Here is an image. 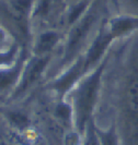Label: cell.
Returning a JSON list of instances; mask_svg holds the SVG:
<instances>
[{
    "label": "cell",
    "mask_w": 138,
    "mask_h": 145,
    "mask_svg": "<svg viewBox=\"0 0 138 145\" xmlns=\"http://www.w3.org/2000/svg\"><path fill=\"white\" fill-rule=\"evenodd\" d=\"M113 39H114V37L112 36V34L110 33L108 27H105V29L103 27L88 51L87 58L85 60V69H87L88 67H90L91 65H93L94 62H96L101 58L103 52L108 49L109 45L112 43Z\"/></svg>",
    "instance_id": "277c9868"
},
{
    "label": "cell",
    "mask_w": 138,
    "mask_h": 145,
    "mask_svg": "<svg viewBox=\"0 0 138 145\" xmlns=\"http://www.w3.org/2000/svg\"><path fill=\"white\" fill-rule=\"evenodd\" d=\"M0 145H7V144H0Z\"/></svg>",
    "instance_id": "9a60e30c"
},
{
    "label": "cell",
    "mask_w": 138,
    "mask_h": 145,
    "mask_svg": "<svg viewBox=\"0 0 138 145\" xmlns=\"http://www.w3.org/2000/svg\"><path fill=\"white\" fill-rule=\"evenodd\" d=\"M108 29L114 39L135 34L138 31V16L131 14H122L112 19L108 24Z\"/></svg>",
    "instance_id": "3957f363"
},
{
    "label": "cell",
    "mask_w": 138,
    "mask_h": 145,
    "mask_svg": "<svg viewBox=\"0 0 138 145\" xmlns=\"http://www.w3.org/2000/svg\"><path fill=\"white\" fill-rule=\"evenodd\" d=\"M57 40H58V36L56 35V33H53V32L45 33L40 38L38 50H41L42 52L51 50L53 48V46L57 43Z\"/></svg>",
    "instance_id": "ba28073f"
},
{
    "label": "cell",
    "mask_w": 138,
    "mask_h": 145,
    "mask_svg": "<svg viewBox=\"0 0 138 145\" xmlns=\"http://www.w3.org/2000/svg\"><path fill=\"white\" fill-rule=\"evenodd\" d=\"M127 12L126 14H131L138 16V0H125Z\"/></svg>",
    "instance_id": "7c38bea8"
},
{
    "label": "cell",
    "mask_w": 138,
    "mask_h": 145,
    "mask_svg": "<svg viewBox=\"0 0 138 145\" xmlns=\"http://www.w3.org/2000/svg\"><path fill=\"white\" fill-rule=\"evenodd\" d=\"M105 65H106V60H104L93 71V73L89 78H87V80L82 83V85L78 89L76 104H77V122L80 131L83 130L92 112V109L94 107Z\"/></svg>",
    "instance_id": "7a4b0ae2"
},
{
    "label": "cell",
    "mask_w": 138,
    "mask_h": 145,
    "mask_svg": "<svg viewBox=\"0 0 138 145\" xmlns=\"http://www.w3.org/2000/svg\"><path fill=\"white\" fill-rule=\"evenodd\" d=\"M47 63V58L38 59L36 60L33 65H31V68L29 69V71L25 75V79L23 81V84L21 86V89H24L25 87H28L30 84H32L35 80H37L41 75V73L43 71L44 67Z\"/></svg>",
    "instance_id": "52a82bcc"
},
{
    "label": "cell",
    "mask_w": 138,
    "mask_h": 145,
    "mask_svg": "<svg viewBox=\"0 0 138 145\" xmlns=\"http://www.w3.org/2000/svg\"><path fill=\"white\" fill-rule=\"evenodd\" d=\"M86 145H102V142L100 138H99V134H98V131L95 129L92 124L89 125V130L87 133V140H86Z\"/></svg>",
    "instance_id": "9c48e42d"
},
{
    "label": "cell",
    "mask_w": 138,
    "mask_h": 145,
    "mask_svg": "<svg viewBox=\"0 0 138 145\" xmlns=\"http://www.w3.org/2000/svg\"><path fill=\"white\" fill-rule=\"evenodd\" d=\"M10 120H11L17 127H20V128H24V127H26L28 123H29L28 118L24 116V115H22V114H19V112L11 114V115H10Z\"/></svg>",
    "instance_id": "30bf717a"
},
{
    "label": "cell",
    "mask_w": 138,
    "mask_h": 145,
    "mask_svg": "<svg viewBox=\"0 0 138 145\" xmlns=\"http://www.w3.org/2000/svg\"><path fill=\"white\" fill-rule=\"evenodd\" d=\"M56 111H57V115H58L60 118L65 119V120H68V119H69L70 112H71L69 106H68V105H64V104L59 105L58 107H57V109H56Z\"/></svg>",
    "instance_id": "4fadbf2b"
},
{
    "label": "cell",
    "mask_w": 138,
    "mask_h": 145,
    "mask_svg": "<svg viewBox=\"0 0 138 145\" xmlns=\"http://www.w3.org/2000/svg\"><path fill=\"white\" fill-rule=\"evenodd\" d=\"M118 88V116L123 145H138V33L131 37Z\"/></svg>",
    "instance_id": "6da1fadb"
},
{
    "label": "cell",
    "mask_w": 138,
    "mask_h": 145,
    "mask_svg": "<svg viewBox=\"0 0 138 145\" xmlns=\"http://www.w3.org/2000/svg\"><path fill=\"white\" fill-rule=\"evenodd\" d=\"M30 5H31V0H17L15 1V10L19 12H25L29 9Z\"/></svg>",
    "instance_id": "5bb4252c"
},
{
    "label": "cell",
    "mask_w": 138,
    "mask_h": 145,
    "mask_svg": "<svg viewBox=\"0 0 138 145\" xmlns=\"http://www.w3.org/2000/svg\"><path fill=\"white\" fill-rule=\"evenodd\" d=\"M87 5H88L87 1H82V2H80L79 5H77L75 7V9H73V11H71V13H70V16H69V22L70 23H73V22L79 18L80 15L82 14V12L86 9Z\"/></svg>",
    "instance_id": "8fae6325"
},
{
    "label": "cell",
    "mask_w": 138,
    "mask_h": 145,
    "mask_svg": "<svg viewBox=\"0 0 138 145\" xmlns=\"http://www.w3.org/2000/svg\"><path fill=\"white\" fill-rule=\"evenodd\" d=\"M82 69H85V62L82 61H78L76 65L69 72L66 74L64 78H61L60 80L56 83V87L60 92H65L69 87L73 85V83L77 80V78L80 75V73L82 71Z\"/></svg>",
    "instance_id": "8992f818"
},
{
    "label": "cell",
    "mask_w": 138,
    "mask_h": 145,
    "mask_svg": "<svg viewBox=\"0 0 138 145\" xmlns=\"http://www.w3.org/2000/svg\"><path fill=\"white\" fill-rule=\"evenodd\" d=\"M96 16L98 14L95 12H91L87 14L81 21L79 22V24L73 29L71 35L69 37V42H68V46H67V52L68 56H70L73 51L77 49V47L79 46L82 39L86 37L90 29L92 27V25L96 21Z\"/></svg>",
    "instance_id": "5b68a950"
}]
</instances>
